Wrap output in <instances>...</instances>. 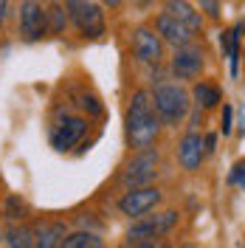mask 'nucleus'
<instances>
[{"label":"nucleus","mask_w":245,"mask_h":248,"mask_svg":"<svg viewBox=\"0 0 245 248\" xmlns=\"http://www.w3.org/2000/svg\"><path fill=\"white\" fill-rule=\"evenodd\" d=\"M82 110H88V116H102V105L93 93H82Z\"/></svg>","instance_id":"20"},{"label":"nucleus","mask_w":245,"mask_h":248,"mask_svg":"<svg viewBox=\"0 0 245 248\" xmlns=\"http://www.w3.org/2000/svg\"><path fill=\"white\" fill-rule=\"evenodd\" d=\"M85 3H88V0H65V9H68V15H71V12H77L79 6H85Z\"/></svg>","instance_id":"26"},{"label":"nucleus","mask_w":245,"mask_h":248,"mask_svg":"<svg viewBox=\"0 0 245 248\" xmlns=\"http://www.w3.org/2000/svg\"><path fill=\"white\" fill-rule=\"evenodd\" d=\"M3 243L9 248H31L37 246V229L29 226L26 220L23 223H9V229L3 232Z\"/></svg>","instance_id":"15"},{"label":"nucleus","mask_w":245,"mask_h":248,"mask_svg":"<svg viewBox=\"0 0 245 248\" xmlns=\"http://www.w3.org/2000/svg\"><path fill=\"white\" fill-rule=\"evenodd\" d=\"M0 223H3V209H0Z\"/></svg>","instance_id":"31"},{"label":"nucleus","mask_w":245,"mask_h":248,"mask_svg":"<svg viewBox=\"0 0 245 248\" xmlns=\"http://www.w3.org/2000/svg\"><path fill=\"white\" fill-rule=\"evenodd\" d=\"M231 130H234V113H231V105L223 108V136H229Z\"/></svg>","instance_id":"23"},{"label":"nucleus","mask_w":245,"mask_h":248,"mask_svg":"<svg viewBox=\"0 0 245 248\" xmlns=\"http://www.w3.org/2000/svg\"><path fill=\"white\" fill-rule=\"evenodd\" d=\"M99 3H102L105 9H119V6H122V0H99Z\"/></svg>","instance_id":"28"},{"label":"nucleus","mask_w":245,"mask_h":248,"mask_svg":"<svg viewBox=\"0 0 245 248\" xmlns=\"http://www.w3.org/2000/svg\"><path fill=\"white\" fill-rule=\"evenodd\" d=\"M0 246H6V243H3V232H0Z\"/></svg>","instance_id":"30"},{"label":"nucleus","mask_w":245,"mask_h":248,"mask_svg":"<svg viewBox=\"0 0 245 248\" xmlns=\"http://www.w3.org/2000/svg\"><path fill=\"white\" fill-rule=\"evenodd\" d=\"M161 116L153 105V96L147 91H136L130 96V105L124 113V133H127V144L133 150H144V147H155L161 139Z\"/></svg>","instance_id":"1"},{"label":"nucleus","mask_w":245,"mask_h":248,"mask_svg":"<svg viewBox=\"0 0 245 248\" xmlns=\"http://www.w3.org/2000/svg\"><path fill=\"white\" fill-rule=\"evenodd\" d=\"M88 133V119L82 116H65L54 130H51V147L57 153H68L71 147H77Z\"/></svg>","instance_id":"10"},{"label":"nucleus","mask_w":245,"mask_h":248,"mask_svg":"<svg viewBox=\"0 0 245 248\" xmlns=\"http://www.w3.org/2000/svg\"><path fill=\"white\" fill-rule=\"evenodd\" d=\"M153 105L161 116L164 127H178L186 122L189 110H192V91H186L181 82H158L153 88Z\"/></svg>","instance_id":"3"},{"label":"nucleus","mask_w":245,"mask_h":248,"mask_svg":"<svg viewBox=\"0 0 245 248\" xmlns=\"http://www.w3.org/2000/svg\"><path fill=\"white\" fill-rule=\"evenodd\" d=\"M214 144H217V136H214V133H209V136H206V155H212L217 150Z\"/></svg>","instance_id":"25"},{"label":"nucleus","mask_w":245,"mask_h":248,"mask_svg":"<svg viewBox=\"0 0 245 248\" xmlns=\"http://www.w3.org/2000/svg\"><path fill=\"white\" fill-rule=\"evenodd\" d=\"M181 220V212L178 209H164L158 215H141L136 217V223L127 229V246H136V248H155L161 246V237L172 234V229L178 226Z\"/></svg>","instance_id":"2"},{"label":"nucleus","mask_w":245,"mask_h":248,"mask_svg":"<svg viewBox=\"0 0 245 248\" xmlns=\"http://www.w3.org/2000/svg\"><path fill=\"white\" fill-rule=\"evenodd\" d=\"M161 172V153L155 147H144V150H136V155L124 164L122 170V184L127 189L133 186H147L153 184Z\"/></svg>","instance_id":"4"},{"label":"nucleus","mask_w":245,"mask_h":248,"mask_svg":"<svg viewBox=\"0 0 245 248\" xmlns=\"http://www.w3.org/2000/svg\"><path fill=\"white\" fill-rule=\"evenodd\" d=\"M186 119H189V127H192V130L203 127V108H198V105H195V108L189 110V116H186Z\"/></svg>","instance_id":"22"},{"label":"nucleus","mask_w":245,"mask_h":248,"mask_svg":"<svg viewBox=\"0 0 245 248\" xmlns=\"http://www.w3.org/2000/svg\"><path fill=\"white\" fill-rule=\"evenodd\" d=\"M130 46H133L136 62L147 65V68H158V65L164 62V40H161V34L155 29H150V26H138V29L133 31Z\"/></svg>","instance_id":"8"},{"label":"nucleus","mask_w":245,"mask_h":248,"mask_svg":"<svg viewBox=\"0 0 245 248\" xmlns=\"http://www.w3.org/2000/svg\"><path fill=\"white\" fill-rule=\"evenodd\" d=\"M79 226H82V229H91V232H102V226H99V223H96L91 215H88V217L79 215Z\"/></svg>","instance_id":"24"},{"label":"nucleus","mask_w":245,"mask_h":248,"mask_svg":"<svg viewBox=\"0 0 245 248\" xmlns=\"http://www.w3.org/2000/svg\"><path fill=\"white\" fill-rule=\"evenodd\" d=\"M34 229H37V248H60L68 237V226L62 220H43Z\"/></svg>","instance_id":"13"},{"label":"nucleus","mask_w":245,"mask_h":248,"mask_svg":"<svg viewBox=\"0 0 245 248\" xmlns=\"http://www.w3.org/2000/svg\"><path fill=\"white\" fill-rule=\"evenodd\" d=\"M164 201V192L158 189V186L147 184V186H133V189H127L122 198H119V212L124 217H141V215H150L153 209H158Z\"/></svg>","instance_id":"7"},{"label":"nucleus","mask_w":245,"mask_h":248,"mask_svg":"<svg viewBox=\"0 0 245 248\" xmlns=\"http://www.w3.org/2000/svg\"><path fill=\"white\" fill-rule=\"evenodd\" d=\"M133 6H138V9H147V6H153L155 0H130Z\"/></svg>","instance_id":"29"},{"label":"nucleus","mask_w":245,"mask_h":248,"mask_svg":"<svg viewBox=\"0 0 245 248\" xmlns=\"http://www.w3.org/2000/svg\"><path fill=\"white\" fill-rule=\"evenodd\" d=\"M169 71L178 82H198L206 71V54L203 48L189 43V46H181L175 48L172 60H169Z\"/></svg>","instance_id":"6"},{"label":"nucleus","mask_w":245,"mask_h":248,"mask_svg":"<svg viewBox=\"0 0 245 248\" xmlns=\"http://www.w3.org/2000/svg\"><path fill=\"white\" fill-rule=\"evenodd\" d=\"M161 12L172 15L175 20L186 23L189 29H195V31L203 29V12H198L189 0H164V9H161Z\"/></svg>","instance_id":"14"},{"label":"nucleus","mask_w":245,"mask_h":248,"mask_svg":"<svg viewBox=\"0 0 245 248\" xmlns=\"http://www.w3.org/2000/svg\"><path fill=\"white\" fill-rule=\"evenodd\" d=\"M105 240L99 232H91V229H79V232H68L62 248H102Z\"/></svg>","instance_id":"17"},{"label":"nucleus","mask_w":245,"mask_h":248,"mask_svg":"<svg viewBox=\"0 0 245 248\" xmlns=\"http://www.w3.org/2000/svg\"><path fill=\"white\" fill-rule=\"evenodd\" d=\"M71 23L77 26V31L85 40H99L105 34V29H107V23H105V6L88 0L85 6H79L77 12H71Z\"/></svg>","instance_id":"9"},{"label":"nucleus","mask_w":245,"mask_h":248,"mask_svg":"<svg viewBox=\"0 0 245 248\" xmlns=\"http://www.w3.org/2000/svg\"><path fill=\"white\" fill-rule=\"evenodd\" d=\"M231 184H237L245 192V161H240V164L234 167V172H231Z\"/></svg>","instance_id":"21"},{"label":"nucleus","mask_w":245,"mask_h":248,"mask_svg":"<svg viewBox=\"0 0 245 248\" xmlns=\"http://www.w3.org/2000/svg\"><path fill=\"white\" fill-rule=\"evenodd\" d=\"M68 23H71L68 9L60 6V3H51V6H48V31H51V34H65Z\"/></svg>","instance_id":"19"},{"label":"nucleus","mask_w":245,"mask_h":248,"mask_svg":"<svg viewBox=\"0 0 245 248\" xmlns=\"http://www.w3.org/2000/svg\"><path fill=\"white\" fill-rule=\"evenodd\" d=\"M155 31L161 34L164 46H172V48H181V46L195 43V34H198L195 29H189L186 23L175 20V17L167 15V12H161V15L155 17Z\"/></svg>","instance_id":"12"},{"label":"nucleus","mask_w":245,"mask_h":248,"mask_svg":"<svg viewBox=\"0 0 245 248\" xmlns=\"http://www.w3.org/2000/svg\"><path fill=\"white\" fill-rule=\"evenodd\" d=\"M223 96H220V88L212 85V82H195L192 85V105H198L203 110H214L220 108Z\"/></svg>","instance_id":"16"},{"label":"nucleus","mask_w":245,"mask_h":248,"mask_svg":"<svg viewBox=\"0 0 245 248\" xmlns=\"http://www.w3.org/2000/svg\"><path fill=\"white\" fill-rule=\"evenodd\" d=\"M6 15H9V0H0V26L6 23Z\"/></svg>","instance_id":"27"},{"label":"nucleus","mask_w":245,"mask_h":248,"mask_svg":"<svg viewBox=\"0 0 245 248\" xmlns=\"http://www.w3.org/2000/svg\"><path fill=\"white\" fill-rule=\"evenodd\" d=\"M0 209H3V220H9V223H23L31 217V206L20 195H9Z\"/></svg>","instance_id":"18"},{"label":"nucleus","mask_w":245,"mask_h":248,"mask_svg":"<svg viewBox=\"0 0 245 248\" xmlns=\"http://www.w3.org/2000/svg\"><path fill=\"white\" fill-rule=\"evenodd\" d=\"M17 29L26 43H40L48 31V9L43 0H23L17 9Z\"/></svg>","instance_id":"5"},{"label":"nucleus","mask_w":245,"mask_h":248,"mask_svg":"<svg viewBox=\"0 0 245 248\" xmlns=\"http://www.w3.org/2000/svg\"><path fill=\"white\" fill-rule=\"evenodd\" d=\"M206 161V136L200 130H189L184 139L178 141V164L186 172H198Z\"/></svg>","instance_id":"11"}]
</instances>
